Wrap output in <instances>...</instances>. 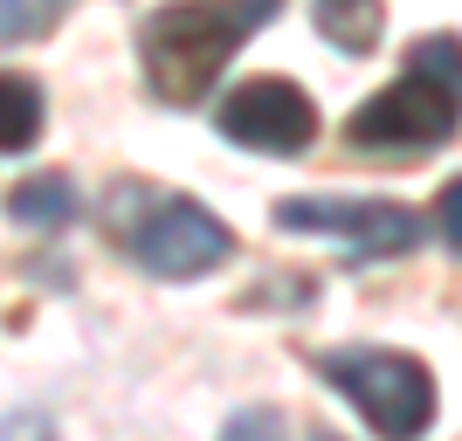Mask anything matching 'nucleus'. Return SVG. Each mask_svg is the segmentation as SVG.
I'll list each match as a JSON object with an SVG mask.
<instances>
[{"label": "nucleus", "mask_w": 462, "mask_h": 441, "mask_svg": "<svg viewBox=\"0 0 462 441\" xmlns=\"http://www.w3.org/2000/svg\"><path fill=\"white\" fill-rule=\"evenodd\" d=\"M380 0H318V28L338 56H373L380 49Z\"/></svg>", "instance_id": "nucleus-9"}, {"label": "nucleus", "mask_w": 462, "mask_h": 441, "mask_svg": "<svg viewBox=\"0 0 462 441\" xmlns=\"http://www.w3.org/2000/svg\"><path fill=\"white\" fill-rule=\"evenodd\" d=\"M435 234H442L448 249L462 255V179H448L442 200H435Z\"/></svg>", "instance_id": "nucleus-11"}, {"label": "nucleus", "mask_w": 462, "mask_h": 441, "mask_svg": "<svg viewBox=\"0 0 462 441\" xmlns=\"http://www.w3.org/2000/svg\"><path fill=\"white\" fill-rule=\"evenodd\" d=\"M117 234H125L132 262L145 276H166V283H193L235 255V228L187 193H145V214L117 221Z\"/></svg>", "instance_id": "nucleus-4"}, {"label": "nucleus", "mask_w": 462, "mask_h": 441, "mask_svg": "<svg viewBox=\"0 0 462 441\" xmlns=\"http://www.w3.org/2000/svg\"><path fill=\"white\" fill-rule=\"evenodd\" d=\"M214 132L228 145H249V152L297 159L318 145V104L304 96V83H290V77H249L214 104Z\"/></svg>", "instance_id": "nucleus-6"}, {"label": "nucleus", "mask_w": 462, "mask_h": 441, "mask_svg": "<svg viewBox=\"0 0 462 441\" xmlns=\"http://www.w3.org/2000/svg\"><path fill=\"white\" fill-rule=\"evenodd\" d=\"M42 117H49L42 83L21 77V69H0V152H35Z\"/></svg>", "instance_id": "nucleus-8"}, {"label": "nucleus", "mask_w": 462, "mask_h": 441, "mask_svg": "<svg viewBox=\"0 0 462 441\" xmlns=\"http://www.w3.org/2000/svg\"><path fill=\"white\" fill-rule=\"evenodd\" d=\"M456 124H462V83L435 77V69H421V62H407L386 90H373L366 104L346 117V138L359 145V152L414 159V152L448 145Z\"/></svg>", "instance_id": "nucleus-3"}, {"label": "nucleus", "mask_w": 462, "mask_h": 441, "mask_svg": "<svg viewBox=\"0 0 462 441\" xmlns=\"http://www.w3.org/2000/svg\"><path fill=\"white\" fill-rule=\"evenodd\" d=\"M270 221L283 234H331V242H346L359 262L373 255H407L414 242L428 234V221L401 200H359V193H290L276 200Z\"/></svg>", "instance_id": "nucleus-5"}, {"label": "nucleus", "mask_w": 462, "mask_h": 441, "mask_svg": "<svg viewBox=\"0 0 462 441\" xmlns=\"http://www.w3.org/2000/svg\"><path fill=\"white\" fill-rule=\"evenodd\" d=\"M69 7H77V0H0V49H7V41L49 35V28H56Z\"/></svg>", "instance_id": "nucleus-10"}, {"label": "nucleus", "mask_w": 462, "mask_h": 441, "mask_svg": "<svg viewBox=\"0 0 462 441\" xmlns=\"http://www.w3.org/2000/svg\"><path fill=\"white\" fill-rule=\"evenodd\" d=\"M276 7H283V0H173V7L145 14L138 56H145L152 96L173 104V111L208 104L214 77L242 56V41H249L263 21H276Z\"/></svg>", "instance_id": "nucleus-1"}, {"label": "nucleus", "mask_w": 462, "mask_h": 441, "mask_svg": "<svg viewBox=\"0 0 462 441\" xmlns=\"http://www.w3.org/2000/svg\"><path fill=\"white\" fill-rule=\"evenodd\" d=\"M7 214H14L21 228H35V234H62L77 221V187H69V173H28L14 193H7Z\"/></svg>", "instance_id": "nucleus-7"}, {"label": "nucleus", "mask_w": 462, "mask_h": 441, "mask_svg": "<svg viewBox=\"0 0 462 441\" xmlns=\"http://www.w3.org/2000/svg\"><path fill=\"white\" fill-rule=\"evenodd\" d=\"M325 386L373 427V435H421L435 421V372H428L414 352H393V345H338L318 359Z\"/></svg>", "instance_id": "nucleus-2"}]
</instances>
